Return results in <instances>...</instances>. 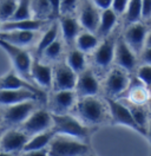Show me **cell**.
<instances>
[{
  "mask_svg": "<svg viewBox=\"0 0 151 156\" xmlns=\"http://www.w3.org/2000/svg\"><path fill=\"white\" fill-rule=\"evenodd\" d=\"M145 48H151V30L148 32L146 41H145Z\"/></svg>",
  "mask_w": 151,
  "mask_h": 156,
  "instance_id": "ee69618b",
  "label": "cell"
},
{
  "mask_svg": "<svg viewBox=\"0 0 151 156\" xmlns=\"http://www.w3.org/2000/svg\"><path fill=\"white\" fill-rule=\"evenodd\" d=\"M23 89L41 92L38 87H36L30 80H26L23 77H20L16 71L9 72L4 77L0 78V90H23Z\"/></svg>",
  "mask_w": 151,
  "mask_h": 156,
  "instance_id": "44dd1931",
  "label": "cell"
},
{
  "mask_svg": "<svg viewBox=\"0 0 151 156\" xmlns=\"http://www.w3.org/2000/svg\"><path fill=\"white\" fill-rule=\"evenodd\" d=\"M31 11L34 19L46 20L48 17H52L48 0H31Z\"/></svg>",
  "mask_w": 151,
  "mask_h": 156,
  "instance_id": "f546056e",
  "label": "cell"
},
{
  "mask_svg": "<svg viewBox=\"0 0 151 156\" xmlns=\"http://www.w3.org/2000/svg\"><path fill=\"white\" fill-rule=\"evenodd\" d=\"M148 32V29L141 21L136 24H130L124 32L123 39L136 55H141L142 51L145 48Z\"/></svg>",
  "mask_w": 151,
  "mask_h": 156,
  "instance_id": "9a60e30c",
  "label": "cell"
},
{
  "mask_svg": "<svg viewBox=\"0 0 151 156\" xmlns=\"http://www.w3.org/2000/svg\"><path fill=\"white\" fill-rule=\"evenodd\" d=\"M113 62L116 63V65L118 68L125 70L126 72H130L132 70H135L136 65H137L136 53L129 48V45L125 43L123 37H119L116 41Z\"/></svg>",
  "mask_w": 151,
  "mask_h": 156,
  "instance_id": "ac0fdd59",
  "label": "cell"
},
{
  "mask_svg": "<svg viewBox=\"0 0 151 156\" xmlns=\"http://www.w3.org/2000/svg\"><path fill=\"white\" fill-rule=\"evenodd\" d=\"M30 136L26 135L23 130L18 129H9L4 131L1 141H0V151H5L9 154H16L24 150L28 142Z\"/></svg>",
  "mask_w": 151,
  "mask_h": 156,
  "instance_id": "7c38bea8",
  "label": "cell"
},
{
  "mask_svg": "<svg viewBox=\"0 0 151 156\" xmlns=\"http://www.w3.org/2000/svg\"><path fill=\"white\" fill-rule=\"evenodd\" d=\"M36 39V32L30 31H6L0 32V40L11 44L13 46L25 49L31 45Z\"/></svg>",
  "mask_w": 151,
  "mask_h": 156,
  "instance_id": "ffe728a7",
  "label": "cell"
},
{
  "mask_svg": "<svg viewBox=\"0 0 151 156\" xmlns=\"http://www.w3.org/2000/svg\"><path fill=\"white\" fill-rule=\"evenodd\" d=\"M65 63L76 75H79V73H82L83 71L86 70V57H85V53H83L82 51H79L77 48L68 51V53L66 56Z\"/></svg>",
  "mask_w": 151,
  "mask_h": 156,
  "instance_id": "484cf974",
  "label": "cell"
},
{
  "mask_svg": "<svg viewBox=\"0 0 151 156\" xmlns=\"http://www.w3.org/2000/svg\"><path fill=\"white\" fill-rule=\"evenodd\" d=\"M91 156H94V155H91Z\"/></svg>",
  "mask_w": 151,
  "mask_h": 156,
  "instance_id": "816d5d0a",
  "label": "cell"
},
{
  "mask_svg": "<svg viewBox=\"0 0 151 156\" xmlns=\"http://www.w3.org/2000/svg\"><path fill=\"white\" fill-rule=\"evenodd\" d=\"M73 110L76 117L86 127L102 124L109 115L106 102H103L97 96L78 98Z\"/></svg>",
  "mask_w": 151,
  "mask_h": 156,
  "instance_id": "6da1fadb",
  "label": "cell"
},
{
  "mask_svg": "<svg viewBox=\"0 0 151 156\" xmlns=\"http://www.w3.org/2000/svg\"><path fill=\"white\" fill-rule=\"evenodd\" d=\"M117 39L109 36L103 39L102 43L97 46V49L92 52V62L98 69H107L112 64L114 59V49H116Z\"/></svg>",
  "mask_w": 151,
  "mask_h": 156,
  "instance_id": "2e32d148",
  "label": "cell"
},
{
  "mask_svg": "<svg viewBox=\"0 0 151 156\" xmlns=\"http://www.w3.org/2000/svg\"><path fill=\"white\" fill-rule=\"evenodd\" d=\"M47 24V20L39 19H26L19 20V21H6L2 24L0 32L6 31H30V32H37L41 29L44 25Z\"/></svg>",
  "mask_w": 151,
  "mask_h": 156,
  "instance_id": "7402d4cb",
  "label": "cell"
},
{
  "mask_svg": "<svg viewBox=\"0 0 151 156\" xmlns=\"http://www.w3.org/2000/svg\"><path fill=\"white\" fill-rule=\"evenodd\" d=\"M37 103L38 101H28L5 108L2 110V122L9 127L21 126L30 115L37 110Z\"/></svg>",
  "mask_w": 151,
  "mask_h": 156,
  "instance_id": "52a82bcc",
  "label": "cell"
},
{
  "mask_svg": "<svg viewBox=\"0 0 151 156\" xmlns=\"http://www.w3.org/2000/svg\"><path fill=\"white\" fill-rule=\"evenodd\" d=\"M58 25L64 41L68 45L75 44L77 37L82 32V26L78 21V18L73 16H60L58 20Z\"/></svg>",
  "mask_w": 151,
  "mask_h": 156,
  "instance_id": "d6986e66",
  "label": "cell"
},
{
  "mask_svg": "<svg viewBox=\"0 0 151 156\" xmlns=\"http://www.w3.org/2000/svg\"><path fill=\"white\" fill-rule=\"evenodd\" d=\"M129 1L130 0H112V6L111 9L114 11V13L118 16V14H124L126 7L129 5Z\"/></svg>",
  "mask_w": 151,
  "mask_h": 156,
  "instance_id": "8d00e7d4",
  "label": "cell"
},
{
  "mask_svg": "<svg viewBox=\"0 0 151 156\" xmlns=\"http://www.w3.org/2000/svg\"><path fill=\"white\" fill-rule=\"evenodd\" d=\"M105 102H106V105L109 109V115L112 119L113 124L128 127L132 129L133 131L143 135V136H146L145 131H143L141 128L138 127V124L136 123V121L133 119L129 108L126 107V104L124 102L117 101L116 98L109 97H105Z\"/></svg>",
  "mask_w": 151,
  "mask_h": 156,
  "instance_id": "277c9868",
  "label": "cell"
},
{
  "mask_svg": "<svg viewBox=\"0 0 151 156\" xmlns=\"http://www.w3.org/2000/svg\"><path fill=\"white\" fill-rule=\"evenodd\" d=\"M54 133L51 130H47L44 133L37 134L34 136H31L28 138V142L26 143V146L24 148L23 153L25 151H33V150H41V149H47L51 141L54 137Z\"/></svg>",
  "mask_w": 151,
  "mask_h": 156,
  "instance_id": "cb8c5ba5",
  "label": "cell"
},
{
  "mask_svg": "<svg viewBox=\"0 0 151 156\" xmlns=\"http://www.w3.org/2000/svg\"><path fill=\"white\" fill-rule=\"evenodd\" d=\"M142 19H151V0H142Z\"/></svg>",
  "mask_w": 151,
  "mask_h": 156,
  "instance_id": "74e56055",
  "label": "cell"
},
{
  "mask_svg": "<svg viewBox=\"0 0 151 156\" xmlns=\"http://www.w3.org/2000/svg\"><path fill=\"white\" fill-rule=\"evenodd\" d=\"M128 89H129V94H128L125 101H128V102H130V103L144 105V104H146L148 101L150 99L148 89L145 88L141 82H139V84L133 85L131 88H130V85H129Z\"/></svg>",
  "mask_w": 151,
  "mask_h": 156,
  "instance_id": "f1b7e54d",
  "label": "cell"
},
{
  "mask_svg": "<svg viewBox=\"0 0 151 156\" xmlns=\"http://www.w3.org/2000/svg\"><path fill=\"white\" fill-rule=\"evenodd\" d=\"M17 5L18 0H0V21L2 24L12 19Z\"/></svg>",
  "mask_w": 151,
  "mask_h": 156,
  "instance_id": "836d02e7",
  "label": "cell"
},
{
  "mask_svg": "<svg viewBox=\"0 0 151 156\" xmlns=\"http://www.w3.org/2000/svg\"><path fill=\"white\" fill-rule=\"evenodd\" d=\"M94 4V6L100 11H105L111 9L112 6V0H91Z\"/></svg>",
  "mask_w": 151,
  "mask_h": 156,
  "instance_id": "ab89813d",
  "label": "cell"
},
{
  "mask_svg": "<svg viewBox=\"0 0 151 156\" xmlns=\"http://www.w3.org/2000/svg\"><path fill=\"white\" fill-rule=\"evenodd\" d=\"M148 110H149V114L151 115V98L148 101Z\"/></svg>",
  "mask_w": 151,
  "mask_h": 156,
  "instance_id": "bcb514c9",
  "label": "cell"
},
{
  "mask_svg": "<svg viewBox=\"0 0 151 156\" xmlns=\"http://www.w3.org/2000/svg\"><path fill=\"white\" fill-rule=\"evenodd\" d=\"M99 43L100 41H99V38L97 37V34L87 32V31H82L75 41L76 48L85 55L93 52L94 50L97 49V46L99 45Z\"/></svg>",
  "mask_w": 151,
  "mask_h": 156,
  "instance_id": "d4e9b609",
  "label": "cell"
},
{
  "mask_svg": "<svg viewBox=\"0 0 151 156\" xmlns=\"http://www.w3.org/2000/svg\"><path fill=\"white\" fill-rule=\"evenodd\" d=\"M137 79L145 88H148L151 84V65L143 64L139 66L137 70Z\"/></svg>",
  "mask_w": 151,
  "mask_h": 156,
  "instance_id": "d590c367",
  "label": "cell"
},
{
  "mask_svg": "<svg viewBox=\"0 0 151 156\" xmlns=\"http://www.w3.org/2000/svg\"><path fill=\"white\" fill-rule=\"evenodd\" d=\"M0 48L4 50L9 57L12 60V64L14 66V71L18 73L20 77H23L26 80H31L30 77V70L32 65V60L30 53L25 49L13 46L11 44H7L2 40H0Z\"/></svg>",
  "mask_w": 151,
  "mask_h": 156,
  "instance_id": "5b68a950",
  "label": "cell"
},
{
  "mask_svg": "<svg viewBox=\"0 0 151 156\" xmlns=\"http://www.w3.org/2000/svg\"><path fill=\"white\" fill-rule=\"evenodd\" d=\"M124 103L129 108L132 117L136 121V123L138 124V127L141 128L143 131H145V134H146V127H148V123L150 121L148 108H145L144 105H139V104H133V103H130L128 101H124Z\"/></svg>",
  "mask_w": 151,
  "mask_h": 156,
  "instance_id": "4316f807",
  "label": "cell"
},
{
  "mask_svg": "<svg viewBox=\"0 0 151 156\" xmlns=\"http://www.w3.org/2000/svg\"><path fill=\"white\" fill-rule=\"evenodd\" d=\"M0 156H14V154H9V153H5V151H0Z\"/></svg>",
  "mask_w": 151,
  "mask_h": 156,
  "instance_id": "f6af8a7d",
  "label": "cell"
},
{
  "mask_svg": "<svg viewBox=\"0 0 151 156\" xmlns=\"http://www.w3.org/2000/svg\"><path fill=\"white\" fill-rule=\"evenodd\" d=\"M141 57L144 64L151 65V48H144L141 53Z\"/></svg>",
  "mask_w": 151,
  "mask_h": 156,
  "instance_id": "60d3db41",
  "label": "cell"
},
{
  "mask_svg": "<svg viewBox=\"0 0 151 156\" xmlns=\"http://www.w3.org/2000/svg\"><path fill=\"white\" fill-rule=\"evenodd\" d=\"M77 75L67 66L66 63H58L53 68V91H70L75 90Z\"/></svg>",
  "mask_w": 151,
  "mask_h": 156,
  "instance_id": "5bb4252c",
  "label": "cell"
},
{
  "mask_svg": "<svg viewBox=\"0 0 151 156\" xmlns=\"http://www.w3.org/2000/svg\"><path fill=\"white\" fill-rule=\"evenodd\" d=\"M148 92H149V96H150V98H151V84L150 85H149V87H148Z\"/></svg>",
  "mask_w": 151,
  "mask_h": 156,
  "instance_id": "7dc6e473",
  "label": "cell"
},
{
  "mask_svg": "<svg viewBox=\"0 0 151 156\" xmlns=\"http://www.w3.org/2000/svg\"><path fill=\"white\" fill-rule=\"evenodd\" d=\"M50 7H51V14L54 18L60 17V0H48Z\"/></svg>",
  "mask_w": 151,
  "mask_h": 156,
  "instance_id": "f35d334b",
  "label": "cell"
},
{
  "mask_svg": "<svg viewBox=\"0 0 151 156\" xmlns=\"http://www.w3.org/2000/svg\"><path fill=\"white\" fill-rule=\"evenodd\" d=\"M78 97L75 90L53 91L48 99V111L53 115H65L73 110Z\"/></svg>",
  "mask_w": 151,
  "mask_h": 156,
  "instance_id": "9c48e42d",
  "label": "cell"
},
{
  "mask_svg": "<svg viewBox=\"0 0 151 156\" xmlns=\"http://www.w3.org/2000/svg\"><path fill=\"white\" fill-rule=\"evenodd\" d=\"M124 14L125 21L129 25L139 23L142 19V0H130Z\"/></svg>",
  "mask_w": 151,
  "mask_h": 156,
  "instance_id": "4dcf8cb0",
  "label": "cell"
},
{
  "mask_svg": "<svg viewBox=\"0 0 151 156\" xmlns=\"http://www.w3.org/2000/svg\"><path fill=\"white\" fill-rule=\"evenodd\" d=\"M82 0H60V16H72L78 10Z\"/></svg>",
  "mask_w": 151,
  "mask_h": 156,
  "instance_id": "e575fe53",
  "label": "cell"
},
{
  "mask_svg": "<svg viewBox=\"0 0 151 156\" xmlns=\"http://www.w3.org/2000/svg\"><path fill=\"white\" fill-rule=\"evenodd\" d=\"M100 13L102 11L97 9L91 0H82L78 14V21L82 29L91 33H96L100 20Z\"/></svg>",
  "mask_w": 151,
  "mask_h": 156,
  "instance_id": "30bf717a",
  "label": "cell"
},
{
  "mask_svg": "<svg viewBox=\"0 0 151 156\" xmlns=\"http://www.w3.org/2000/svg\"><path fill=\"white\" fill-rule=\"evenodd\" d=\"M52 123H53L52 114L48 110L37 109L30 115V117L20 126V128L26 135L31 137L40 133L51 130Z\"/></svg>",
  "mask_w": 151,
  "mask_h": 156,
  "instance_id": "8992f818",
  "label": "cell"
},
{
  "mask_svg": "<svg viewBox=\"0 0 151 156\" xmlns=\"http://www.w3.org/2000/svg\"><path fill=\"white\" fill-rule=\"evenodd\" d=\"M1 26H2V23L0 21V30H1Z\"/></svg>",
  "mask_w": 151,
  "mask_h": 156,
  "instance_id": "f907efd6",
  "label": "cell"
},
{
  "mask_svg": "<svg viewBox=\"0 0 151 156\" xmlns=\"http://www.w3.org/2000/svg\"><path fill=\"white\" fill-rule=\"evenodd\" d=\"M52 131L56 135L72 137L76 140L86 141L90 136L89 127L83 124L78 118L71 114L53 115L52 114Z\"/></svg>",
  "mask_w": 151,
  "mask_h": 156,
  "instance_id": "7a4b0ae2",
  "label": "cell"
},
{
  "mask_svg": "<svg viewBox=\"0 0 151 156\" xmlns=\"http://www.w3.org/2000/svg\"><path fill=\"white\" fill-rule=\"evenodd\" d=\"M20 156H48V150L47 149H41V150L25 151V153H21Z\"/></svg>",
  "mask_w": 151,
  "mask_h": 156,
  "instance_id": "b9f144b4",
  "label": "cell"
},
{
  "mask_svg": "<svg viewBox=\"0 0 151 156\" xmlns=\"http://www.w3.org/2000/svg\"><path fill=\"white\" fill-rule=\"evenodd\" d=\"M63 53V45H61V41L58 39L57 41H54L52 45H50L39 57L40 60H44V63H50V62H56L60 58Z\"/></svg>",
  "mask_w": 151,
  "mask_h": 156,
  "instance_id": "1f68e13d",
  "label": "cell"
},
{
  "mask_svg": "<svg viewBox=\"0 0 151 156\" xmlns=\"http://www.w3.org/2000/svg\"><path fill=\"white\" fill-rule=\"evenodd\" d=\"M2 122V111L0 110V123Z\"/></svg>",
  "mask_w": 151,
  "mask_h": 156,
  "instance_id": "c3c4849f",
  "label": "cell"
},
{
  "mask_svg": "<svg viewBox=\"0 0 151 156\" xmlns=\"http://www.w3.org/2000/svg\"><path fill=\"white\" fill-rule=\"evenodd\" d=\"M100 90V84L94 72L90 69H86L82 73L77 75L75 92L78 98L97 96Z\"/></svg>",
  "mask_w": 151,
  "mask_h": 156,
  "instance_id": "8fae6325",
  "label": "cell"
},
{
  "mask_svg": "<svg viewBox=\"0 0 151 156\" xmlns=\"http://www.w3.org/2000/svg\"><path fill=\"white\" fill-rule=\"evenodd\" d=\"M2 134H4V131H2V129L0 128V141H1V136H2Z\"/></svg>",
  "mask_w": 151,
  "mask_h": 156,
  "instance_id": "681fc988",
  "label": "cell"
},
{
  "mask_svg": "<svg viewBox=\"0 0 151 156\" xmlns=\"http://www.w3.org/2000/svg\"><path fill=\"white\" fill-rule=\"evenodd\" d=\"M117 14L114 13L112 9L102 11L100 13V20H99V25L97 29V37L98 38H107L109 36H111V32L113 31L116 24H117Z\"/></svg>",
  "mask_w": 151,
  "mask_h": 156,
  "instance_id": "603a6c76",
  "label": "cell"
},
{
  "mask_svg": "<svg viewBox=\"0 0 151 156\" xmlns=\"http://www.w3.org/2000/svg\"><path fill=\"white\" fill-rule=\"evenodd\" d=\"M146 137L149 138V141L151 143V118L149 121V123H148V127H146Z\"/></svg>",
  "mask_w": 151,
  "mask_h": 156,
  "instance_id": "7bdbcfd3",
  "label": "cell"
},
{
  "mask_svg": "<svg viewBox=\"0 0 151 156\" xmlns=\"http://www.w3.org/2000/svg\"><path fill=\"white\" fill-rule=\"evenodd\" d=\"M32 11H31V0H18V5L16 12L9 21H19V20L32 19Z\"/></svg>",
  "mask_w": 151,
  "mask_h": 156,
  "instance_id": "d6a6232c",
  "label": "cell"
},
{
  "mask_svg": "<svg viewBox=\"0 0 151 156\" xmlns=\"http://www.w3.org/2000/svg\"><path fill=\"white\" fill-rule=\"evenodd\" d=\"M59 33H60V31H59V25H58V23H57V21L52 23V24L50 25V27L43 33L40 40L38 41L37 53L39 56H40L50 45H52L54 41L58 40Z\"/></svg>",
  "mask_w": 151,
  "mask_h": 156,
  "instance_id": "83f0119b",
  "label": "cell"
},
{
  "mask_svg": "<svg viewBox=\"0 0 151 156\" xmlns=\"http://www.w3.org/2000/svg\"><path fill=\"white\" fill-rule=\"evenodd\" d=\"M30 77L33 84L41 89H51L53 83V68L40 59H33L30 70Z\"/></svg>",
  "mask_w": 151,
  "mask_h": 156,
  "instance_id": "4fadbf2b",
  "label": "cell"
},
{
  "mask_svg": "<svg viewBox=\"0 0 151 156\" xmlns=\"http://www.w3.org/2000/svg\"><path fill=\"white\" fill-rule=\"evenodd\" d=\"M129 85H130V78L125 70L118 66L111 69L104 83V90L106 92V97H119L123 92L128 91Z\"/></svg>",
  "mask_w": 151,
  "mask_h": 156,
  "instance_id": "ba28073f",
  "label": "cell"
},
{
  "mask_svg": "<svg viewBox=\"0 0 151 156\" xmlns=\"http://www.w3.org/2000/svg\"><path fill=\"white\" fill-rule=\"evenodd\" d=\"M47 150L48 156H89L86 142L63 135H54Z\"/></svg>",
  "mask_w": 151,
  "mask_h": 156,
  "instance_id": "3957f363",
  "label": "cell"
},
{
  "mask_svg": "<svg viewBox=\"0 0 151 156\" xmlns=\"http://www.w3.org/2000/svg\"><path fill=\"white\" fill-rule=\"evenodd\" d=\"M43 92L32 90H0V108H7L14 104L24 103L28 101H38L41 98Z\"/></svg>",
  "mask_w": 151,
  "mask_h": 156,
  "instance_id": "e0dca14e",
  "label": "cell"
}]
</instances>
